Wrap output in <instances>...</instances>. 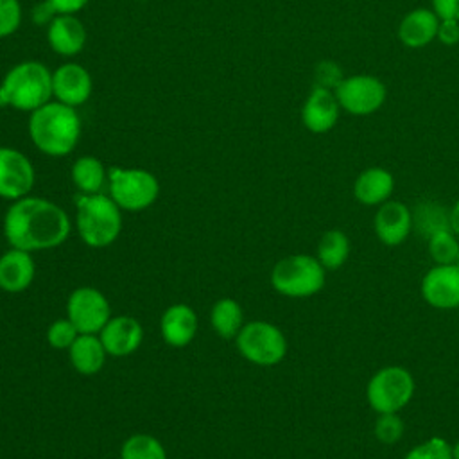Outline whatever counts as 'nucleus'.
I'll list each match as a JSON object with an SVG mask.
<instances>
[{"instance_id": "nucleus-26", "label": "nucleus", "mask_w": 459, "mask_h": 459, "mask_svg": "<svg viewBox=\"0 0 459 459\" xmlns=\"http://www.w3.org/2000/svg\"><path fill=\"white\" fill-rule=\"evenodd\" d=\"M120 459H167V452L161 441L154 436L133 434L124 441Z\"/></svg>"}, {"instance_id": "nucleus-29", "label": "nucleus", "mask_w": 459, "mask_h": 459, "mask_svg": "<svg viewBox=\"0 0 459 459\" xmlns=\"http://www.w3.org/2000/svg\"><path fill=\"white\" fill-rule=\"evenodd\" d=\"M403 459H452V445L439 436H432L414 445Z\"/></svg>"}, {"instance_id": "nucleus-38", "label": "nucleus", "mask_w": 459, "mask_h": 459, "mask_svg": "<svg viewBox=\"0 0 459 459\" xmlns=\"http://www.w3.org/2000/svg\"><path fill=\"white\" fill-rule=\"evenodd\" d=\"M448 228L459 238V199L448 210Z\"/></svg>"}, {"instance_id": "nucleus-10", "label": "nucleus", "mask_w": 459, "mask_h": 459, "mask_svg": "<svg viewBox=\"0 0 459 459\" xmlns=\"http://www.w3.org/2000/svg\"><path fill=\"white\" fill-rule=\"evenodd\" d=\"M66 317L79 333H99L111 317L109 301L99 289L79 287L68 296Z\"/></svg>"}, {"instance_id": "nucleus-19", "label": "nucleus", "mask_w": 459, "mask_h": 459, "mask_svg": "<svg viewBox=\"0 0 459 459\" xmlns=\"http://www.w3.org/2000/svg\"><path fill=\"white\" fill-rule=\"evenodd\" d=\"M161 337L174 348H183L192 342L197 332V314L185 303L170 305L160 321Z\"/></svg>"}, {"instance_id": "nucleus-4", "label": "nucleus", "mask_w": 459, "mask_h": 459, "mask_svg": "<svg viewBox=\"0 0 459 459\" xmlns=\"http://www.w3.org/2000/svg\"><path fill=\"white\" fill-rule=\"evenodd\" d=\"M77 231L90 247L113 244L122 231V210L106 194H77Z\"/></svg>"}, {"instance_id": "nucleus-40", "label": "nucleus", "mask_w": 459, "mask_h": 459, "mask_svg": "<svg viewBox=\"0 0 459 459\" xmlns=\"http://www.w3.org/2000/svg\"><path fill=\"white\" fill-rule=\"evenodd\" d=\"M140 2H143V0H140Z\"/></svg>"}, {"instance_id": "nucleus-1", "label": "nucleus", "mask_w": 459, "mask_h": 459, "mask_svg": "<svg viewBox=\"0 0 459 459\" xmlns=\"http://www.w3.org/2000/svg\"><path fill=\"white\" fill-rule=\"evenodd\" d=\"M72 230L66 212L43 197L25 195L13 201L4 215V235L11 247L41 251L61 246Z\"/></svg>"}, {"instance_id": "nucleus-22", "label": "nucleus", "mask_w": 459, "mask_h": 459, "mask_svg": "<svg viewBox=\"0 0 459 459\" xmlns=\"http://www.w3.org/2000/svg\"><path fill=\"white\" fill-rule=\"evenodd\" d=\"M70 362L81 375H95L102 369L108 351L97 333H79L68 348Z\"/></svg>"}, {"instance_id": "nucleus-24", "label": "nucleus", "mask_w": 459, "mask_h": 459, "mask_svg": "<svg viewBox=\"0 0 459 459\" xmlns=\"http://www.w3.org/2000/svg\"><path fill=\"white\" fill-rule=\"evenodd\" d=\"M70 176L81 194H99L108 179V170L99 158L81 156L74 161Z\"/></svg>"}, {"instance_id": "nucleus-17", "label": "nucleus", "mask_w": 459, "mask_h": 459, "mask_svg": "<svg viewBox=\"0 0 459 459\" xmlns=\"http://www.w3.org/2000/svg\"><path fill=\"white\" fill-rule=\"evenodd\" d=\"M47 39L56 54L75 56L86 43L84 23L75 14H57L47 27Z\"/></svg>"}, {"instance_id": "nucleus-20", "label": "nucleus", "mask_w": 459, "mask_h": 459, "mask_svg": "<svg viewBox=\"0 0 459 459\" xmlns=\"http://www.w3.org/2000/svg\"><path fill=\"white\" fill-rule=\"evenodd\" d=\"M394 190V178L384 167L364 169L353 183V197L364 206H380L389 201Z\"/></svg>"}, {"instance_id": "nucleus-30", "label": "nucleus", "mask_w": 459, "mask_h": 459, "mask_svg": "<svg viewBox=\"0 0 459 459\" xmlns=\"http://www.w3.org/2000/svg\"><path fill=\"white\" fill-rule=\"evenodd\" d=\"M414 224L418 222L421 230H427V237L437 230L448 228V213L436 203H423L418 206L416 213H412Z\"/></svg>"}, {"instance_id": "nucleus-9", "label": "nucleus", "mask_w": 459, "mask_h": 459, "mask_svg": "<svg viewBox=\"0 0 459 459\" xmlns=\"http://www.w3.org/2000/svg\"><path fill=\"white\" fill-rule=\"evenodd\" d=\"M333 95L342 109L364 117L382 108L387 90L384 82L373 75H351L341 81Z\"/></svg>"}, {"instance_id": "nucleus-15", "label": "nucleus", "mask_w": 459, "mask_h": 459, "mask_svg": "<svg viewBox=\"0 0 459 459\" xmlns=\"http://www.w3.org/2000/svg\"><path fill=\"white\" fill-rule=\"evenodd\" d=\"M99 337L111 357H127L134 353L143 341V328L138 319L131 316L109 317Z\"/></svg>"}, {"instance_id": "nucleus-8", "label": "nucleus", "mask_w": 459, "mask_h": 459, "mask_svg": "<svg viewBox=\"0 0 459 459\" xmlns=\"http://www.w3.org/2000/svg\"><path fill=\"white\" fill-rule=\"evenodd\" d=\"M235 339L240 355L256 366H276L287 355V337L269 321L246 323Z\"/></svg>"}, {"instance_id": "nucleus-3", "label": "nucleus", "mask_w": 459, "mask_h": 459, "mask_svg": "<svg viewBox=\"0 0 459 459\" xmlns=\"http://www.w3.org/2000/svg\"><path fill=\"white\" fill-rule=\"evenodd\" d=\"M52 97V72L39 61L14 65L0 82V108L32 113Z\"/></svg>"}, {"instance_id": "nucleus-37", "label": "nucleus", "mask_w": 459, "mask_h": 459, "mask_svg": "<svg viewBox=\"0 0 459 459\" xmlns=\"http://www.w3.org/2000/svg\"><path fill=\"white\" fill-rule=\"evenodd\" d=\"M57 14H75L79 13L90 0H47Z\"/></svg>"}, {"instance_id": "nucleus-33", "label": "nucleus", "mask_w": 459, "mask_h": 459, "mask_svg": "<svg viewBox=\"0 0 459 459\" xmlns=\"http://www.w3.org/2000/svg\"><path fill=\"white\" fill-rule=\"evenodd\" d=\"M314 79H316V86H321L326 90H335L341 84V81L344 79V75H342L341 66L335 61L325 59L316 65Z\"/></svg>"}, {"instance_id": "nucleus-12", "label": "nucleus", "mask_w": 459, "mask_h": 459, "mask_svg": "<svg viewBox=\"0 0 459 459\" xmlns=\"http://www.w3.org/2000/svg\"><path fill=\"white\" fill-rule=\"evenodd\" d=\"M36 172L30 160L13 147H0V197L16 201L32 190Z\"/></svg>"}, {"instance_id": "nucleus-5", "label": "nucleus", "mask_w": 459, "mask_h": 459, "mask_svg": "<svg viewBox=\"0 0 459 459\" xmlns=\"http://www.w3.org/2000/svg\"><path fill=\"white\" fill-rule=\"evenodd\" d=\"M326 283V269L316 255L296 253L278 260L271 271V285L287 298H310Z\"/></svg>"}, {"instance_id": "nucleus-28", "label": "nucleus", "mask_w": 459, "mask_h": 459, "mask_svg": "<svg viewBox=\"0 0 459 459\" xmlns=\"http://www.w3.org/2000/svg\"><path fill=\"white\" fill-rule=\"evenodd\" d=\"M403 420L400 418V412H382L377 414L373 434L378 443L382 445H394L403 436Z\"/></svg>"}, {"instance_id": "nucleus-6", "label": "nucleus", "mask_w": 459, "mask_h": 459, "mask_svg": "<svg viewBox=\"0 0 459 459\" xmlns=\"http://www.w3.org/2000/svg\"><path fill=\"white\" fill-rule=\"evenodd\" d=\"M416 391L412 373L398 364L384 366L366 384V400L377 412H400L409 405Z\"/></svg>"}, {"instance_id": "nucleus-23", "label": "nucleus", "mask_w": 459, "mask_h": 459, "mask_svg": "<svg viewBox=\"0 0 459 459\" xmlns=\"http://www.w3.org/2000/svg\"><path fill=\"white\" fill-rule=\"evenodd\" d=\"M316 256L326 271L341 269L350 256V238L342 230H328L321 235Z\"/></svg>"}, {"instance_id": "nucleus-32", "label": "nucleus", "mask_w": 459, "mask_h": 459, "mask_svg": "<svg viewBox=\"0 0 459 459\" xmlns=\"http://www.w3.org/2000/svg\"><path fill=\"white\" fill-rule=\"evenodd\" d=\"M22 23V5L18 0H0V38L11 36Z\"/></svg>"}, {"instance_id": "nucleus-13", "label": "nucleus", "mask_w": 459, "mask_h": 459, "mask_svg": "<svg viewBox=\"0 0 459 459\" xmlns=\"http://www.w3.org/2000/svg\"><path fill=\"white\" fill-rule=\"evenodd\" d=\"M414 226V217L411 208L402 201L382 203L373 217V230L377 238L389 247L403 244Z\"/></svg>"}, {"instance_id": "nucleus-21", "label": "nucleus", "mask_w": 459, "mask_h": 459, "mask_svg": "<svg viewBox=\"0 0 459 459\" xmlns=\"http://www.w3.org/2000/svg\"><path fill=\"white\" fill-rule=\"evenodd\" d=\"M439 18L434 11L418 7L409 11L398 25V39L409 48L427 47L437 34Z\"/></svg>"}, {"instance_id": "nucleus-16", "label": "nucleus", "mask_w": 459, "mask_h": 459, "mask_svg": "<svg viewBox=\"0 0 459 459\" xmlns=\"http://www.w3.org/2000/svg\"><path fill=\"white\" fill-rule=\"evenodd\" d=\"M339 108L341 106L332 90L314 86L301 108L303 126L316 134L328 133L337 124Z\"/></svg>"}, {"instance_id": "nucleus-14", "label": "nucleus", "mask_w": 459, "mask_h": 459, "mask_svg": "<svg viewBox=\"0 0 459 459\" xmlns=\"http://www.w3.org/2000/svg\"><path fill=\"white\" fill-rule=\"evenodd\" d=\"M91 91L93 81L82 65L65 63L52 72V97L56 100L77 108L90 99Z\"/></svg>"}, {"instance_id": "nucleus-2", "label": "nucleus", "mask_w": 459, "mask_h": 459, "mask_svg": "<svg viewBox=\"0 0 459 459\" xmlns=\"http://www.w3.org/2000/svg\"><path fill=\"white\" fill-rule=\"evenodd\" d=\"M29 136L36 149L47 156L70 154L81 136V118L75 108L59 100H48L29 117Z\"/></svg>"}, {"instance_id": "nucleus-35", "label": "nucleus", "mask_w": 459, "mask_h": 459, "mask_svg": "<svg viewBox=\"0 0 459 459\" xmlns=\"http://www.w3.org/2000/svg\"><path fill=\"white\" fill-rule=\"evenodd\" d=\"M432 11L439 20H459V0H432Z\"/></svg>"}, {"instance_id": "nucleus-18", "label": "nucleus", "mask_w": 459, "mask_h": 459, "mask_svg": "<svg viewBox=\"0 0 459 459\" xmlns=\"http://www.w3.org/2000/svg\"><path fill=\"white\" fill-rule=\"evenodd\" d=\"M36 274L32 255L23 249L11 247L0 256V289L11 294L25 290Z\"/></svg>"}, {"instance_id": "nucleus-36", "label": "nucleus", "mask_w": 459, "mask_h": 459, "mask_svg": "<svg viewBox=\"0 0 459 459\" xmlns=\"http://www.w3.org/2000/svg\"><path fill=\"white\" fill-rule=\"evenodd\" d=\"M56 16H57L56 9H54L47 0L36 4V5L32 7V13H30L32 22H34L36 25H41V27H48L50 22H52Z\"/></svg>"}, {"instance_id": "nucleus-7", "label": "nucleus", "mask_w": 459, "mask_h": 459, "mask_svg": "<svg viewBox=\"0 0 459 459\" xmlns=\"http://www.w3.org/2000/svg\"><path fill=\"white\" fill-rule=\"evenodd\" d=\"M109 197L126 212H142L149 208L160 194L156 176L145 169H108Z\"/></svg>"}, {"instance_id": "nucleus-31", "label": "nucleus", "mask_w": 459, "mask_h": 459, "mask_svg": "<svg viewBox=\"0 0 459 459\" xmlns=\"http://www.w3.org/2000/svg\"><path fill=\"white\" fill-rule=\"evenodd\" d=\"M79 337V330L68 317L56 319L47 330V341L56 350H68Z\"/></svg>"}, {"instance_id": "nucleus-39", "label": "nucleus", "mask_w": 459, "mask_h": 459, "mask_svg": "<svg viewBox=\"0 0 459 459\" xmlns=\"http://www.w3.org/2000/svg\"><path fill=\"white\" fill-rule=\"evenodd\" d=\"M452 459H459V441L452 445Z\"/></svg>"}, {"instance_id": "nucleus-11", "label": "nucleus", "mask_w": 459, "mask_h": 459, "mask_svg": "<svg viewBox=\"0 0 459 459\" xmlns=\"http://www.w3.org/2000/svg\"><path fill=\"white\" fill-rule=\"evenodd\" d=\"M420 292L432 308H459V264L432 265L421 278Z\"/></svg>"}, {"instance_id": "nucleus-27", "label": "nucleus", "mask_w": 459, "mask_h": 459, "mask_svg": "<svg viewBox=\"0 0 459 459\" xmlns=\"http://www.w3.org/2000/svg\"><path fill=\"white\" fill-rule=\"evenodd\" d=\"M427 249L436 264H457L459 238L450 228L437 230L427 237Z\"/></svg>"}, {"instance_id": "nucleus-25", "label": "nucleus", "mask_w": 459, "mask_h": 459, "mask_svg": "<svg viewBox=\"0 0 459 459\" xmlns=\"http://www.w3.org/2000/svg\"><path fill=\"white\" fill-rule=\"evenodd\" d=\"M212 328L222 339H233L244 326V314L237 299L222 298L213 303L210 314Z\"/></svg>"}, {"instance_id": "nucleus-34", "label": "nucleus", "mask_w": 459, "mask_h": 459, "mask_svg": "<svg viewBox=\"0 0 459 459\" xmlns=\"http://www.w3.org/2000/svg\"><path fill=\"white\" fill-rule=\"evenodd\" d=\"M436 38L443 45H455L459 43V20H439Z\"/></svg>"}]
</instances>
